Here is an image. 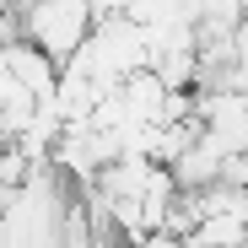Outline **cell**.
<instances>
[{
  "label": "cell",
  "instance_id": "4",
  "mask_svg": "<svg viewBox=\"0 0 248 248\" xmlns=\"http://www.w3.org/2000/svg\"><path fill=\"white\" fill-rule=\"evenodd\" d=\"M194 243H205V248H227V243H243V216L237 211H211V216H200L194 221V232H189Z\"/></svg>",
  "mask_w": 248,
  "mask_h": 248
},
{
  "label": "cell",
  "instance_id": "1",
  "mask_svg": "<svg viewBox=\"0 0 248 248\" xmlns=\"http://www.w3.org/2000/svg\"><path fill=\"white\" fill-rule=\"evenodd\" d=\"M92 32V6L87 0H27L22 11V38L38 44L54 65Z\"/></svg>",
  "mask_w": 248,
  "mask_h": 248
},
{
  "label": "cell",
  "instance_id": "5",
  "mask_svg": "<svg viewBox=\"0 0 248 248\" xmlns=\"http://www.w3.org/2000/svg\"><path fill=\"white\" fill-rule=\"evenodd\" d=\"M243 243H248V216H243Z\"/></svg>",
  "mask_w": 248,
  "mask_h": 248
},
{
  "label": "cell",
  "instance_id": "6",
  "mask_svg": "<svg viewBox=\"0 0 248 248\" xmlns=\"http://www.w3.org/2000/svg\"><path fill=\"white\" fill-rule=\"evenodd\" d=\"M227 248H248V243H227Z\"/></svg>",
  "mask_w": 248,
  "mask_h": 248
},
{
  "label": "cell",
  "instance_id": "2",
  "mask_svg": "<svg viewBox=\"0 0 248 248\" xmlns=\"http://www.w3.org/2000/svg\"><path fill=\"white\" fill-rule=\"evenodd\" d=\"M0 60H6V70H11V81L22 92H32L38 103L44 97H54V76H60V65L38 49V44H27V38H11V44H0Z\"/></svg>",
  "mask_w": 248,
  "mask_h": 248
},
{
  "label": "cell",
  "instance_id": "3",
  "mask_svg": "<svg viewBox=\"0 0 248 248\" xmlns=\"http://www.w3.org/2000/svg\"><path fill=\"white\" fill-rule=\"evenodd\" d=\"M162 168L173 173V189H200V184H211V178H221V151L205 140L200 130H194V140L173 156V162H162Z\"/></svg>",
  "mask_w": 248,
  "mask_h": 248
}]
</instances>
